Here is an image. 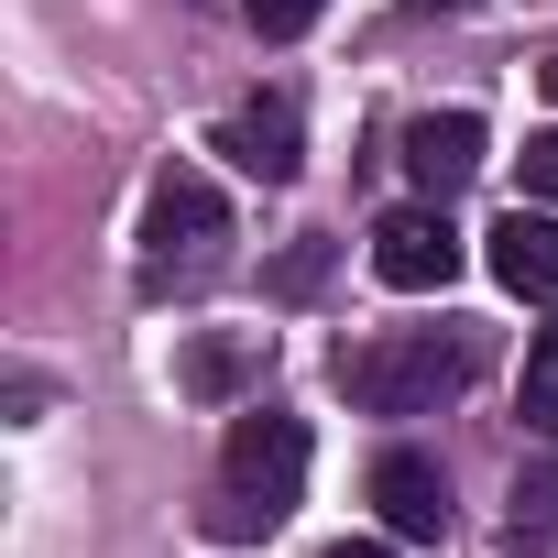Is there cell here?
Returning a JSON list of instances; mask_svg holds the SVG:
<instances>
[{"instance_id": "4", "label": "cell", "mask_w": 558, "mask_h": 558, "mask_svg": "<svg viewBox=\"0 0 558 558\" xmlns=\"http://www.w3.org/2000/svg\"><path fill=\"white\" fill-rule=\"evenodd\" d=\"M373 274L395 296H438L460 274V230H449V197H416L395 219H373Z\"/></svg>"}, {"instance_id": "10", "label": "cell", "mask_w": 558, "mask_h": 558, "mask_svg": "<svg viewBox=\"0 0 558 558\" xmlns=\"http://www.w3.org/2000/svg\"><path fill=\"white\" fill-rule=\"evenodd\" d=\"M514 416H525L536 438H558V329H536V340H525V384H514Z\"/></svg>"}, {"instance_id": "16", "label": "cell", "mask_w": 558, "mask_h": 558, "mask_svg": "<svg viewBox=\"0 0 558 558\" xmlns=\"http://www.w3.org/2000/svg\"><path fill=\"white\" fill-rule=\"evenodd\" d=\"M536 77H547V99H558V56H547V66H536Z\"/></svg>"}, {"instance_id": "2", "label": "cell", "mask_w": 558, "mask_h": 558, "mask_svg": "<svg viewBox=\"0 0 558 558\" xmlns=\"http://www.w3.org/2000/svg\"><path fill=\"white\" fill-rule=\"evenodd\" d=\"M296 493H307V427H296L286 405L230 416V449H219V514H208V536H274V525L296 514Z\"/></svg>"}, {"instance_id": "9", "label": "cell", "mask_w": 558, "mask_h": 558, "mask_svg": "<svg viewBox=\"0 0 558 558\" xmlns=\"http://www.w3.org/2000/svg\"><path fill=\"white\" fill-rule=\"evenodd\" d=\"M504 536H514V558H525V547L558 558V449L514 471V493H504Z\"/></svg>"}, {"instance_id": "13", "label": "cell", "mask_w": 558, "mask_h": 558, "mask_svg": "<svg viewBox=\"0 0 558 558\" xmlns=\"http://www.w3.org/2000/svg\"><path fill=\"white\" fill-rule=\"evenodd\" d=\"M525 197H536V208H558V121L525 143Z\"/></svg>"}, {"instance_id": "12", "label": "cell", "mask_w": 558, "mask_h": 558, "mask_svg": "<svg viewBox=\"0 0 558 558\" xmlns=\"http://www.w3.org/2000/svg\"><path fill=\"white\" fill-rule=\"evenodd\" d=\"M318 12H329V0H241V23H252L263 45H286V34H307Z\"/></svg>"}, {"instance_id": "6", "label": "cell", "mask_w": 558, "mask_h": 558, "mask_svg": "<svg viewBox=\"0 0 558 558\" xmlns=\"http://www.w3.org/2000/svg\"><path fill=\"white\" fill-rule=\"evenodd\" d=\"M219 154H230L241 175H263V186H286V175L307 165V121H296V99H286V88L241 99V110L219 121Z\"/></svg>"}, {"instance_id": "14", "label": "cell", "mask_w": 558, "mask_h": 558, "mask_svg": "<svg viewBox=\"0 0 558 558\" xmlns=\"http://www.w3.org/2000/svg\"><path fill=\"white\" fill-rule=\"evenodd\" d=\"M318 558H395V547H373V536H340V547H318Z\"/></svg>"}, {"instance_id": "8", "label": "cell", "mask_w": 558, "mask_h": 558, "mask_svg": "<svg viewBox=\"0 0 558 558\" xmlns=\"http://www.w3.org/2000/svg\"><path fill=\"white\" fill-rule=\"evenodd\" d=\"M405 175H416V197H460V186L482 175V121H471V110L405 121Z\"/></svg>"}, {"instance_id": "7", "label": "cell", "mask_w": 558, "mask_h": 558, "mask_svg": "<svg viewBox=\"0 0 558 558\" xmlns=\"http://www.w3.org/2000/svg\"><path fill=\"white\" fill-rule=\"evenodd\" d=\"M482 252H493V286H504V296L558 307V208H504Z\"/></svg>"}, {"instance_id": "1", "label": "cell", "mask_w": 558, "mask_h": 558, "mask_svg": "<svg viewBox=\"0 0 558 558\" xmlns=\"http://www.w3.org/2000/svg\"><path fill=\"white\" fill-rule=\"evenodd\" d=\"M132 274H143V296H154V307H165V296H208L219 274H230V197H219L197 165H165V175H154Z\"/></svg>"}, {"instance_id": "3", "label": "cell", "mask_w": 558, "mask_h": 558, "mask_svg": "<svg viewBox=\"0 0 558 558\" xmlns=\"http://www.w3.org/2000/svg\"><path fill=\"white\" fill-rule=\"evenodd\" d=\"M460 384H471V340H438V329H384L340 351V395L362 416H438Z\"/></svg>"}, {"instance_id": "5", "label": "cell", "mask_w": 558, "mask_h": 558, "mask_svg": "<svg viewBox=\"0 0 558 558\" xmlns=\"http://www.w3.org/2000/svg\"><path fill=\"white\" fill-rule=\"evenodd\" d=\"M373 514H384V536L438 547V536H449V471H438L427 449H384V460H373Z\"/></svg>"}, {"instance_id": "11", "label": "cell", "mask_w": 558, "mask_h": 558, "mask_svg": "<svg viewBox=\"0 0 558 558\" xmlns=\"http://www.w3.org/2000/svg\"><path fill=\"white\" fill-rule=\"evenodd\" d=\"M252 362H274V340H208V351L186 362V384H197V395H219V384H241Z\"/></svg>"}, {"instance_id": "15", "label": "cell", "mask_w": 558, "mask_h": 558, "mask_svg": "<svg viewBox=\"0 0 558 558\" xmlns=\"http://www.w3.org/2000/svg\"><path fill=\"white\" fill-rule=\"evenodd\" d=\"M416 12H471V0H416Z\"/></svg>"}]
</instances>
